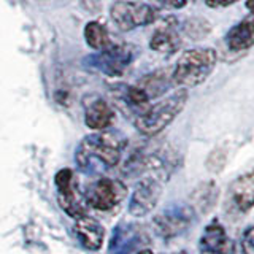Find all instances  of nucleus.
Masks as SVG:
<instances>
[{
    "label": "nucleus",
    "instance_id": "22",
    "mask_svg": "<svg viewBox=\"0 0 254 254\" xmlns=\"http://www.w3.org/2000/svg\"><path fill=\"white\" fill-rule=\"evenodd\" d=\"M253 234L254 229L253 226H250L245 230V234L242 237V250L245 254H254V242H253Z\"/></svg>",
    "mask_w": 254,
    "mask_h": 254
},
{
    "label": "nucleus",
    "instance_id": "26",
    "mask_svg": "<svg viewBox=\"0 0 254 254\" xmlns=\"http://www.w3.org/2000/svg\"><path fill=\"white\" fill-rule=\"evenodd\" d=\"M140 254H153L149 250H143V251H140Z\"/></svg>",
    "mask_w": 254,
    "mask_h": 254
},
{
    "label": "nucleus",
    "instance_id": "21",
    "mask_svg": "<svg viewBox=\"0 0 254 254\" xmlns=\"http://www.w3.org/2000/svg\"><path fill=\"white\" fill-rule=\"evenodd\" d=\"M229 161V154H227V149L226 148H214L211 153L206 157V169H208L211 173H219L224 170V167L227 165Z\"/></svg>",
    "mask_w": 254,
    "mask_h": 254
},
{
    "label": "nucleus",
    "instance_id": "14",
    "mask_svg": "<svg viewBox=\"0 0 254 254\" xmlns=\"http://www.w3.org/2000/svg\"><path fill=\"white\" fill-rule=\"evenodd\" d=\"M229 198L232 206L240 213H248L253 208L254 202V178L248 172L238 177L229 189Z\"/></svg>",
    "mask_w": 254,
    "mask_h": 254
},
{
    "label": "nucleus",
    "instance_id": "3",
    "mask_svg": "<svg viewBox=\"0 0 254 254\" xmlns=\"http://www.w3.org/2000/svg\"><path fill=\"white\" fill-rule=\"evenodd\" d=\"M124 148V140L118 133L100 130L99 133H92L86 137L75 153V157L79 167L89 165L92 157L99 159L102 164L108 167H115L121 161Z\"/></svg>",
    "mask_w": 254,
    "mask_h": 254
},
{
    "label": "nucleus",
    "instance_id": "18",
    "mask_svg": "<svg viewBox=\"0 0 254 254\" xmlns=\"http://www.w3.org/2000/svg\"><path fill=\"white\" fill-rule=\"evenodd\" d=\"M172 84V78L165 70H156L153 73H148L138 81V87L145 91V94L151 99H156L162 95Z\"/></svg>",
    "mask_w": 254,
    "mask_h": 254
},
{
    "label": "nucleus",
    "instance_id": "20",
    "mask_svg": "<svg viewBox=\"0 0 254 254\" xmlns=\"http://www.w3.org/2000/svg\"><path fill=\"white\" fill-rule=\"evenodd\" d=\"M181 32L190 40H198L206 38L211 32V24L203 19V18H189L181 24Z\"/></svg>",
    "mask_w": 254,
    "mask_h": 254
},
{
    "label": "nucleus",
    "instance_id": "15",
    "mask_svg": "<svg viewBox=\"0 0 254 254\" xmlns=\"http://www.w3.org/2000/svg\"><path fill=\"white\" fill-rule=\"evenodd\" d=\"M226 45L229 46L230 51L242 53L250 50L254 45V21L253 16H246L238 24L232 26L226 34Z\"/></svg>",
    "mask_w": 254,
    "mask_h": 254
},
{
    "label": "nucleus",
    "instance_id": "4",
    "mask_svg": "<svg viewBox=\"0 0 254 254\" xmlns=\"http://www.w3.org/2000/svg\"><path fill=\"white\" fill-rule=\"evenodd\" d=\"M135 58V50L129 45H110L105 50L89 54L83 59V65L108 76H123Z\"/></svg>",
    "mask_w": 254,
    "mask_h": 254
},
{
    "label": "nucleus",
    "instance_id": "6",
    "mask_svg": "<svg viewBox=\"0 0 254 254\" xmlns=\"http://www.w3.org/2000/svg\"><path fill=\"white\" fill-rule=\"evenodd\" d=\"M127 194V189L121 181L111 178H100L89 186L86 192V203L95 210L107 211L118 206Z\"/></svg>",
    "mask_w": 254,
    "mask_h": 254
},
{
    "label": "nucleus",
    "instance_id": "23",
    "mask_svg": "<svg viewBox=\"0 0 254 254\" xmlns=\"http://www.w3.org/2000/svg\"><path fill=\"white\" fill-rule=\"evenodd\" d=\"M83 10L87 13H99L102 10V0H79Z\"/></svg>",
    "mask_w": 254,
    "mask_h": 254
},
{
    "label": "nucleus",
    "instance_id": "11",
    "mask_svg": "<svg viewBox=\"0 0 254 254\" xmlns=\"http://www.w3.org/2000/svg\"><path fill=\"white\" fill-rule=\"evenodd\" d=\"M110 94L124 113H135V118L149 105V97L137 84H115L110 87Z\"/></svg>",
    "mask_w": 254,
    "mask_h": 254
},
{
    "label": "nucleus",
    "instance_id": "2",
    "mask_svg": "<svg viewBox=\"0 0 254 254\" xmlns=\"http://www.w3.org/2000/svg\"><path fill=\"white\" fill-rule=\"evenodd\" d=\"M188 97V91L181 87L177 92L170 94L169 97L159 100L153 105H148L135 118V129L146 137H154V135L161 133L185 110Z\"/></svg>",
    "mask_w": 254,
    "mask_h": 254
},
{
    "label": "nucleus",
    "instance_id": "25",
    "mask_svg": "<svg viewBox=\"0 0 254 254\" xmlns=\"http://www.w3.org/2000/svg\"><path fill=\"white\" fill-rule=\"evenodd\" d=\"M159 3L169 8H183L188 3V0H159Z\"/></svg>",
    "mask_w": 254,
    "mask_h": 254
},
{
    "label": "nucleus",
    "instance_id": "27",
    "mask_svg": "<svg viewBox=\"0 0 254 254\" xmlns=\"http://www.w3.org/2000/svg\"><path fill=\"white\" fill-rule=\"evenodd\" d=\"M192 2H198V0H192Z\"/></svg>",
    "mask_w": 254,
    "mask_h": 254
},
{
    "label": "nucleus",
    "instance_id": "1",
    "mask_svg": "<svg viewBox=\"0 0 254 254\" xmlns=\"http://www.w3.org/2000/svg\"><path fill=\"white\" fill-rule=\"evenodd\" d=\"M218 62V53L213 48H192L185 51L178 62L175 64L170 73L172 84H177L183 89L194 87L206 81Z\"/></svg>",
    "mask_w": 254,
    "mask_h": 254
},
{
    "label": "nucleus",
    "instance_id": "19",
    "mask_svg": "<svg viewBox=\"0 0 254 254\" xmlns=\"http://www.w3.org/2000/svg\"><path fill=\"white\" fill-rule=\"evenodd\" d=\"M84 40H86V45L92 48L95 51H102L108 48L111 45V40H110V34L107 27L103 26L102 22L99 21H89L84 26Z\"/></svg>",
    "mask_w": 254,
    "mask_h": 254
},
{
    "label": "nucleus",
    "instance_id": "28",
    "mask_svg": "<svg viewBox=\"0 0 254 254\" xmlns=\"http://www.w3.org/2000/svg\"><path fill=\"white\" fill-rule=\"evenodd\" d=\"M180 254H186V253H180Z\"/></svg>",
    "mask_w": 254,
    "mask_h": 254
},
{
    "label": "nucleus",
    "instance_id": "13",
    "mask_svg": "<svg viewBox=\"0 0 254 254\" xmlns=\"http://www.w3.org/2000/svg\"><path fill=\"white\" fill-rule=\"evenodd\" d=\"M75 232L78 235V240L89 251L100 250L103 240H105V229L102 227V224L97 219L87 216V214L76 218Z\"/></svg>",
    "mask_w": 254,
    "mask_h": 254
},
{
    "label": "nucleus",
    "instance_id": "24",
    "mask_svg": "<svg viewBox=\"0 0 254 254\" xmlns=\"http://www.w3.org/2000/svg\"><path fill=\"white\" fill-rule=\"evenodd\" d=\"M238 0H205V3L210 8H224V6H230L237 3Z\"/></svg>",
    "mask_w": 254,
    "mask_h": 254
},
{
    "label": "nucleus",
    "instance_id": "9",
    "mask_svg": "<svg viewBox=\"0 0 254 254\" xmlns=\"http://www.w3.org/2000/svg\"><path fill=\"white\" fill-rule=\"evenodd\" d=\"M84 123L92 130H107L115 123V108L97 94L86 95L83 100Z\"/></svg>",
    "mask_w": 254,
    "mask_h": 254
},
{
    "label": "nucleus",
    "instance_id": "7",
    "mask_svg": "<svg viewBox=\"0 0 254 254\" xmlns=\"http://www.w3.org/2000/svg\"><path fill=\"white\" fill-rule=\"evenodd\" d=\"M58 186V200L61 208L71 218H79L86 214V200L76 188L75 175L70 169H64L56 175Z\"/></svg>",
    "mask_w": 254,
    "mask_h": 254
},
{
    "label": "nucleus",
    "instance_id": "16",
    "mask_svg": "<svg viewBox=\"0 0 254 254\" xmlns=\"http://www.w3.org/2000/svg\"><path fill=\"white\" fill-rule=\"evenodd\" d=\"M190 221L188 218L186 211H164L159 213L154 218V227L157 230L159 235H162L164 238H172L177 237L181 232L189 227Z\"/></svg>",
    "mask_w": 254,
    "mask_h": 254
},
{
    "label": "nucleus",
    "instance_id": "5",
    "mask_svg": "<svg viewBox=\"0 0 254 254\" xmlns=\"http://www.w3.org/2000/svg\"><path fill=\"white\" fill-rule=\"evenodd\" d=\"M110 18L123 32L149 26L157 18V10L149 3L135 0H116L110 6Z\"/></svg>",
    "mask_w": 254,
    "mask_h": 254
},
{
    "label": "nucleus",
    "instance_id": "8",
    "mask_svg": "<svg viewBox=\"0 0 254 254\" xmlns=\"http://www.w3.org/2000/svg\"><path fill=\"white\" fill-rule=\"evenodd\" d=\"M162 194L161 183L154 178H145L138 183L129 202V211L132 216H146L156 208Z\"/></svg>",
    "mask_w": 254,
    "mask_h": 254
},
{
    "label": "nucleus",
    "instance_id": "12",
    "mask_svg": "<svg viewBox=\"0 0 254 254\" xmlns=\"http://www.w3.org/2000/svg\"><path fill=\"white\" fill-rule=\"evenodd\" d=\"M200 253L202 254H234L235 248L232 240L227 237L226 230L218 222L206 226L200 238Z\"/></svg>",
    "mask_w": 254,
    "mask_h": 254
},
{
    "label": "nucleus",
    "instance_id": "17",
    "mask_svg": "<svg viewBox=\"0 0 254 254\" xmlns=\"http://www.w3.org/2000/svg\"><path fill=\"white\" fill-rule=\"evenodd\" d=\"M218 197H219V189L214 185L213 181H205L200 183L192 192H190V206L197 214H208L213 211V208L218 203Z\"/></svg>",
    "mask_w": 254,
    "mask_h": 254
},
{
    "label": "nucleus",
    "instance_id": "10",
    "mask_svg": "<svg viewBox=\"0 0 254 254\" xmlns=\"http://www.w3.org/2000/svg\"><path fill=\"white\" fill-rule=\"evenodd\" d=\"M180 22L169 16V18L162 19L157 29L153 32L149 38V48L156 53L161 54H173L181 48V35L178 32Z\"/></svg>",
    "mask_w": 254,
    "mask_h": 254
}]
</instances>
